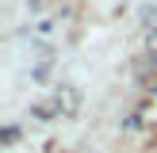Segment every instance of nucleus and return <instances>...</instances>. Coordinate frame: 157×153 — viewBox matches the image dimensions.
I'll use <instances>...</instances> for the list:
<instances>
[]
</instances>
